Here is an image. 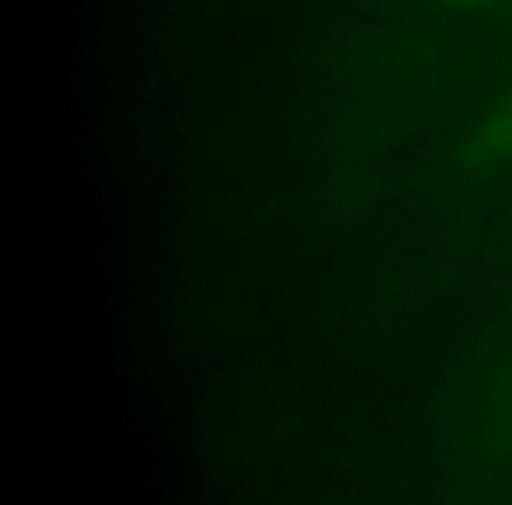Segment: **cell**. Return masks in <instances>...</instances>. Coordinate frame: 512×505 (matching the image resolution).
I'll return each mask as SVG.
<instances>
[{
	"label": "cell",
	"instance_id": "6da1fadb",
	"mask_svg": "<svg viewBox=\"0 0 512 505\" xmlns=\"http://www.w3.org/2000/svg\"><path fill=\"white\" fill-rule=\"evenodd\" d=\"M488 144H495L502 155H509L512 151V99L505 102V113H495L488 123Z\"/></svg>",
	"mask_w": 512,
	"mask_h": 505
}]
</instances>
